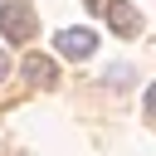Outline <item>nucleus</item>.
Instances as JSON below:
<instances>
[{
  "label": "nucleus",
  "mask_w": 156,
  "mask_h": 156,
  "mask_svg": "<svg viewBox=\"0 0 156 156\" xmlns=\"http://www.w3.org/2000/svg\"><path fill=\"white\" fill-rule=\"evenodd\" d=\"M0 34H5L10 44H24V39L34 34V10H29L24 0H5V5H0Z\"/></svg>",
  "instance_id": "obj_1"
},
{
  "label": "nucleus",
  "mask_w": 156,
  "mask_h": 156,
  "mask_svg": "<svg viewBox=\"0 0 156 156\" xmlns=\"http://www.w3.org/2000/svg\"><path fill=\"white\" fill-rule=\"evenodd\" d=\"M54 49H58L63 58H93L98 34H93V29H58V34H54Z\"/></svg>",
  "instance_id": "obj_2"
},
{
  "label": "nucleus",
  "mask_w": 156,
  "mask_h": 156,
  "mask_svg": "<svg viewBox=\"0 0 156 156\" xmlns=\"http://www.w3.org/2000/svg\"><path fill=\"white\" fill-rule=\"evenodd\" d=\"M102 10H107V24H112L122 39H136V34H141V15H136L132 0H112V5H102Z\"/></svg>",
  "instance_id": "obj_3"
},
{
  "label": "nucleus",
  "mask_w": 156,
  "mask_h": 156,
  "mask_svg": "<svg viewBox=\"0 0 156 156\" xmlns=\"http://www.w3.org/2000/svg\"><path fill=\"white\" fill-rule=\"evenodd\" d=\"M24 78H29L34 88H54V83H58V63L44 58V54H29V58H24Z\"/></svg>",
  "instance_id": "obj_4"
},
{
  "label": "nucleus",
  "mask_w": 156,
  "mask_h": 156,
  "mask_svg": "<svg viewBox=\"0 0 156 156\" xmlns=\"http://www.w3.org/2000/svg\"><path fill=\"white\" fill-rule=\"evenodd\" d=\"M102 83H107V88H132V63H112V68L102 73Z\"/></svg>",
  "instance_id": "obj_5"
},
{
  "label": "nucleus",
  "mask_w": 156,
  "mask_h": 156,
  "mask_svg": "<svg viewBox=\"0 0 156 156\" xmlns=\"http://www.w3.org/2000/svg\"><path fill=\"white\" fill-rule=\"evenodd\" d=\"M5 73H10V54L0 49V78H5Z\"/></svg>",
  "instance_id": "obj_6"
},
{
  "label": "nucleus",
  "mask_w": 156,
  "mask_h": 156,
  "mask_svg": "<svg viewBox=\"0 0 156 156\" xmlns=\"http://www.w3.org/2000/svg\"><path fill=\"white\" fill-rule=\"evenodd\" d=\"M83 5H88V10H102V0H83Z\"/></svg>",
  "instance_id": "obj_7"
}]
</instances>
